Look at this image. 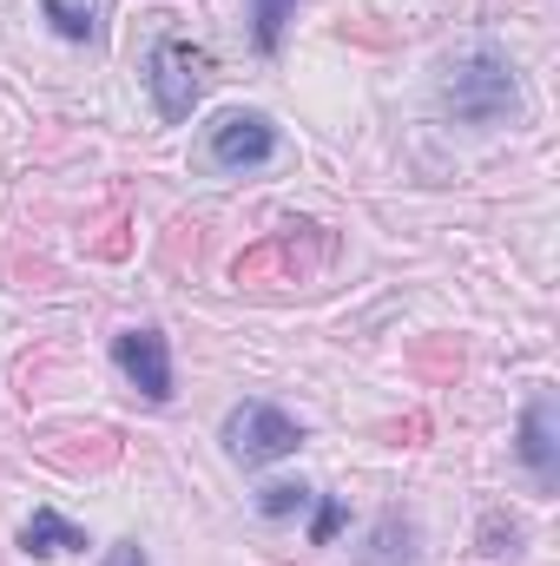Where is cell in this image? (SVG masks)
<instances>
[{"mask_svg":"<svg viewBox=\"0 0 560 566\" xmlns=\"http://www.w3.org/2000/svg\"><path fill=\"white\" fill-rule=\"evenodd\" d=\"M290 7H297V0H251V20H258V27H251V33H258V53H278V46H283V20H290Z\"/></svg>","mask_w":560,"mask_h":566,"instance_id":"30bf717a","label":"cell"},{"mask_svg":"<svg viewBox=\"0 0 560 566\" xmlns=\"http://www.w3.org/2000/svg\"><path fill=\"white\" fill-rule=\"evenodd\" d=\"M297 448H303V428L290 422L283 409H271V402H238V409L225 416V454L245 461V468L283 461V454H297Z\"/></svg>","mask_w":560,"mask_h":566,"instance_id":"3957f363","label":"cell"},{"mask_svg":"<svg viewBox=\"0 0 560 566\" xmlns=\"http://www.w3.org/2000/svg\"><path fill=\"white\" fill-rule=\"evenodd\" d=\"M442 106H448L462 126H501V119H515V113H521V86H515L508 53H495V46L462 53V60L448 66V80H442Z\"/></svg>","mask_w":560,"mask_h":566,"instance_id":"6da1fadb","label":"cell"},{"mask_svg":"<svg viewBox=\"0 0 560 566\" xmlns=\"http://www.w3.org/2000/svg\"><path fill=\"white\" fill-rule=\"evenodd\" d=\"M343 521H350V507H343L336 494H330V501H317V521H310V541H317V547H330V541L343 534Z\"/></svg>","mask_w":560,"mask_h":566,"instance_id":"7c38bea8","label":"cell"},{"mask_svg":"<svg viewBox=\"0 0 560 566\" xmlns=\"http://www.w3.org/2000/svg\"><path fill=\"white\" fill-rule=\"evenodd\" d=\"M515 454L528 461V474L541 481V488H554L560 481V441H554V396L541 389V396H528V409H521V434H515Z\"/></svg>","mask_w":560,"mask_h":566,"instance_id":"8992f818","label":"cell"},{"mask_svg":"<svg viewBox=\"0 0 560 566\" xmlns=\"http://www.w3.org/2000/svg\"><path fill=\"white\" fill-rule=\"evenodd\" d=\"M303 507H310V488H297V481H278V488L258 494V514H265V521H290V514H303Z\"/></svg>","mask_w":560,"mask_h":566,"instance_id":"8fae6325","label":"cell"},{"mask_svg":"<svg viewBox=\"0 0 560 566\" xmlns=\"http://www.w3.org/2000/svg\"><path fill=\"white\" fill-rule=\"evenodd\" d=\"M113 363H120V376L139 389L145 402H172V349H165V336L152 323L113 336Z\"/></svg>","mask_w":560,"mask_h":566,"instance_id":"5b68a950","label":"cell"},{"mask_svg":"<svg viewBox=\"0 0 560 566\" xmlns=\"http://www.w3.org/2000/svg\"><path fill=\"white\" fill-rule=\"evenodd\" d=\"M40 13L53 20L60 40H100V13H93V0H40Z\"/></svg>","mask_w":560,"mask_h":566,"instance_id":"ba28073f","label":"cell"},{"mask_svg":"<svg viewBox=\"0 0 560 566\" xmlns=\"http://www.w3.org/2000/svg\"><path fill=\"white\" fill-rule=\"evenodd\" d=\"M100 566H152V560H145L139 541H120V547H106V560H100Z\"/></svg>","mask_w":560,"mask_h":566,"instance_id":"4fadbf2b","label":"cell"},{"mask_svg":"<svg viewBox=\"0 0 560 566\" xmlns=\"http://www.w3.org/2000/svg\"><path fill=\"white\" fill-rule=\"evenodd\" d=\"M86 547V534L66 521V514H53V507H33V521L20 527V554H33V560H53V554H80Z\"/></svg>","mask_w":560,"mask_h":566,"instance_id":"52a82bcc","label":"cell"},{"mask_svg":"<svg viewBox=\"0 0 560 566\" xmlns=\"http://www.w3.org/2000/svg\"><path fill=\"white\" fill-rule=\"evenodd\" d=\"M409 566V521L403 514H383V527H376V541H370V566Z\"/></svg>","mask_w":560,"mask_h":566,"instance_id":"9c48e42d","label":"cell"},{"mask_svg":"<svg viewBox=\"0 0 560 566\" xmlns=\"http://www.w3.org/2000/svg\"><path fill=\"white\" fill-rule=\"evenodd\" d=\"M205 80H211V53L191 46L185 33H158L145 46V93H152V106H158L165 126L191 119V106L205 99Z\"/></svg>","mask_w":560,"mask_h":566,"instance_id":"7a4b0ae2","label":"cell"},{"mask_svg":"<svg viewBox=\"0 0 560 566\" xmlns=\"http://www.w3.org/2000/svg\"><path fill=\"white\" fill-rule=\"evenodd\" d=\"M205 158L218 171H258V165L278 158V126L265 113H245V106L238 113H218L211 133H205Z\"/></svg>","mask_w":560,"mask_h":566,"instance_id":"277c9868","label":"cell"}]
</instances>
